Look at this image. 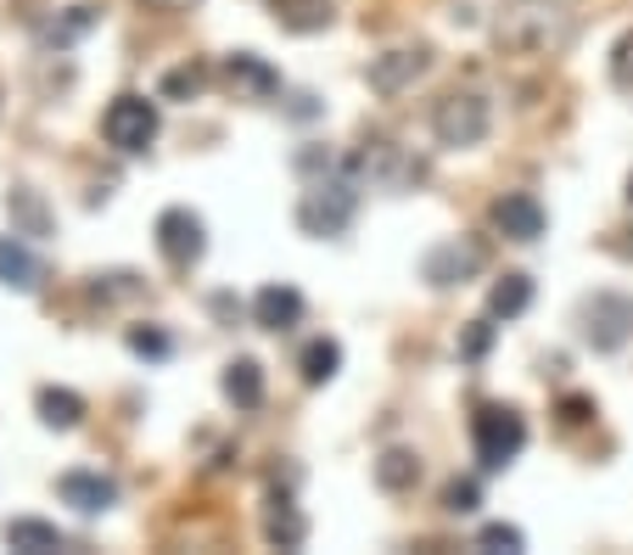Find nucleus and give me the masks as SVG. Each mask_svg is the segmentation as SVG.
Here are the masks:
<instances>
[{"label": "nucleus", "mask_w": 633, "mask_h": 555, "mask_svg": "<svg viewBox=\"0 0 633 555\" xmlns=\"http://www.w3.org/2000/svg\"><path fill=\"white\" fill-rule=\"evenodd\" d=\"M494 40L510 56H561L578 40V12L567 0H505L494 18Z\"/></svg>", "instance_id": "obj_1"}, {"label": "nucleus", "mask_w": 633, "mask_h": 555, "mask_svg": "<svg viewBox=\"0 0 633 555\" xmlns=\"http://www.w3.org/2000/svg\"><path fill=\"white\" fill-rule=\"evenodd\" d=\"M353 214H359V179H353V174H336V179L309 185L303 203H298V225H303V236H320V241L342 236V230L353 225Z\"/></svg>", "instance_id": "obj_2"}, {"label": "nucleus", "mask_w": 633, "mask_h": 555, "mask_svg": "<svg viewBox=\"0 0 633 555\" xmlns=\"http://www.w3.org/2000/svg\"><path fill=\"white\" fill-rule=\"evenodd\" d=\"M488 124H494V113H488V102L477 96V90H448V96L432 107V135H437V146H448V152L482 146V141H488Z\"/></svg>", "instance_id": "obj_3"}, {"label": "nucleus", "mask_w": 633, "mask_h": 555, "mask_svg": "<svg viewBox=\"0 0 633 555\" xmlns=\"http://www.w3.org/2000/svg\"><path fill=\"white\" fill-rule=\"evenodd\" d=\"M471 443H477L482 472H505L510 460L527 449V421H521V410H510V404H482V410L471 415Z\"/></svg>", "instance_id": "obj_4"}, {"label": "nucleus", "mask_w": 633, "mask_h": 555, "mask_svg": "<svg viewBox=\"0 0 633 555\" xmlns=\"http://www.w3.org/2000/svg\"><path fill=\"white\" fill-rule=\"evenodd\" d=\"M578 331L594 353H616L633 342V298L627 292H594L578 309Z\"/></svg>", "instance_id": "obj_5"}, {"label": "nucleus", "mask_w": 633, "mask_h": 555, "mask_svg": "<svg viewBox=\"0 0 633 555\" xmlns=\"http://www.w3.org/2000/svg\"><path fill=\"white\" fill-rule=\"evenodd\" d=\"M102 135H107V146L124 152V157L146 152V146L157 141V102H146V96H118V102L102 113Z\"/></svg>", "instance_id": "obj_6"}, {"label": "nucleus", "mask_w": 633, "mask_h": 555, "mask_svg": "<svg viewBox=\"0 0 633 555\" xmlns=\"http://www.w3.org/2000/svg\"><path fill=\"white\" fill-rule=\"evenodd\" d=\"M157 253H163L174 269H191V264L208 253V230H203V219H197L191 208H168V214L157 219Z\"/></svg>", "instance_id": "obj_7"}, {"label": "nucleus", "mask_w": 633, "mask_h": 555, "mask_svg": "<svg viewBox=\"0 0 633 555\" xmlns=\"http://www.w3.org/2000/svg\"><path fill=\"white\" fill-rule=\"evenodd\" d=\"M426 68H432V45H426V40H415V45H398V51L376 56L365 79H371L376 96H404V90H409Z\"/></svg>", "instance_id": "obj_8"}, {"label": "nucleus", "mask_w": 633, "mask_h": 555, "mask_svg": "<svg viewBox=\"0 0 633 555\" xmlns=\"http://www.w3.org/2000/svg\"><path fill=\"white\" fill-rule=\"evenodd\" d=\"M482 264H488L482 241H437V247L426 253L421 275H426L432 287H460V281H471Z\"/></svg>", "instance_id": "obj_9"}, {"label": "nucleus", "mask_w": 633, "mask_h": 555, "mask_svg": "<svg viewBox=\"0 0 633 555\" xmlns=\"http://www.w3.org/2000/svg\"><path fill=\"white\" fill-rule=\"evenodd\" d=\"M347 174L353 179H371V185H404L421 174V163H409L393 141H365L353 157H347Z\"/></svg>", "instance_id": "obj_10"}, {"label": "nucleus", "mask_w": 633, "mask_h": 555, "mask_svg": "<svg viewBox=\"0 0 633 555\" xmlns=\"http://www.w3.org/2000/svg\"><path fill=\"white\" fill-rule=\"evenodd\" d=\"M488 219H494V230L505 236V241H538L544 236V203L538 197H527V192H505V197H494V208H488Z\"/></svg>", "instance_id": "obj_11"}, {"label": "nucleus", "mask_w": 633, "mask_h": 555, "mask_svg": "<svg viewBox=\"0 0 633 555\" xmlns=\"http://www.w3.org/2000/svg\"><path fill=\"white\" fill-rule=\"evenodd\" d=\"M56 494H62V505H73L79 516H102V511L118 505V483L102 477V472H68V477L56 483Z\"/></svg>", "instance_id": "obj_12"}, {"label": "nucleus", "mask_w": 633, "mask_h": 555, "mask_svg": "<svg viewBox=\"0 0 633 555\" xmlns=\"http://www.w3.org/2000/svg\"><path fill=\"white\" fill-rule=\"evenodd\" d=\"M225 79H230L236 96H247V102H269V96L281 90V73L269 68L263 56H252V51H236V56L225 62Z\"/></svg>", "instance_id": "obj_13"}, {"label": "nucleus", "mask_w": 633, "mask_h": 555, "mask_svg": "<svg viewBox=\"0 0 633 555\" xmlns=\"http://www.w3.org/2000/svg\"><path fill=\"white\" fill-rule=\"evenodd\" d=\"M0 287H12V292H40L45 287V264L12 236H0Z\"/></svg>", "instance_id": "obj_14"}, {"label": "nucleus", "mask_w": 633, "mask_h": 555, "mask_svg": "<svg viewBox=\"0 0 633 555\" xmlns=\"http://www.w3.org/2000/svg\"><path fill=\"white\" fill-rule=\"evenodd\" d=\"M252 320H258L263 331H292V326L303 320V292H298V287H287V281L263 287V292L252 298Z\"/></svg>", "instance_id": "obj_15"}, {"label": "nucleus", "mask_w": 633, "mask_h": 555, "mask_svg": "<svg viewBox=\"0 0 633 555\" xmlns=\"http://www.w3.org/2000/svg\"><path fill=\"white\" fill-rule=\"evenodd\" d=\"M376 483H382L387 494L415 489V483H421V454H415V449H382V460H376Z\"/></svg>", "instance_id": "obj_16"}, {"label": "nucleus", "mask_w": 633, "mask_h": 555, "mask_svg": "<svg viewBox=\"0 0 633 555\" xmlns=\"http://www.w3.org/2000/svg\"><path fill=\"white\" fill-rule=\"evenodd\" d=\"M225 399L236 410H258L263 404V370H258V359H236L225 370Z\"/></svg>", "instance_id": "obj_17"}, {"label": "nucleus", "mask_w": 633, "mask_h": 555, "mask_svg": "<svg viewBox=\"0 0 633 555\" xmlns=\"http://www.w3.org/2000/svg\"><path fill=\"white\" fill-rule=\"evenodd\" d=\"M7 214H12L18 236H51V208L40 203V192H29V185H18V192L7 197Z\"/></svg>", "instance_id": "obj_18"}, {"label": "nucleus", "mask_w": 633, "mask_h": 555, "mask_svg": "<svg viewBox=\"0 0 633 555\" xmlns=\"http://www.w3.org/2000/svg\"><path fill=\"white\" fill-rule=\"evenodd\" d=\"M527 304H532V281H527V275H516V269L499 275V281L488 287V315L494 320H516Z\"/></svg>", "instance_id": "obj_19"}, {"label": "nucleus", "mask_w": 633, "mask_h": 555, "mask_svg": "<svg viewBox=\"0 0 633 555\" xmlns=\"http://www.w3.org/2000/svg\"><path fill=\"white\" fill-rule=\"evenodd\" d=\"M276 23L292 34H320L331 23V0H276Z\"/></svg>", "instance_id": "obj_20"}, {"label": "nucleus", "mask_w": 633, "mask_h": 555, "mask_svg": "<svg viewBox=\"0 0 633 555\" xmlns=\"http://www.w3.org/2000/svg\"><path fill=\"white\" fill-rule=\"evenodd\" d=\"M263 538L281 544V549H298L309 538V522L292 511V500H269V516H263Z\"/></svg>", "instance_id": "obj_21"}, {"label": "nucleus", "mask_w": 633, "mask_h": 555, "mask_svg": "<svg viewBox=\"0 0 633 555\" xmlns=\"http://www.w3.org/2000/svg\"><path fill=\"white\" fill-rule=\"evenodd\" d=\"M0 538H7L12 549H62L68 544L51 522H34V516H12L7 527H0Z\"/></svg>", "instance_id": "obj_22"}, {"label": "nucleus", "mask_w": 633, "mask_h": 555, "mask_svg": "<svg viewBox=\"0 0 633 555\" xmlns=\"http://www.w3.org/2000/svg\"><path fill=\"white\" fill-rule=\"evenodd\" d=\"M40 421L45 426H62V432H73L79 421H84V399L79 393H68V388H40Z\"/></svg>", "instance_id": "obj_23"}, {"label": "nucleus", "mask_w": 633, "mask_h": 555, "mask_svg": "<svg viewBox=\"0 0 633 555\" xmlns=\"http://www.w3.org/2000/svg\"><path fill=\"white\" fill-rule=\"evenodd\" d=\"M336 364H342V348H336L331 337H314V342L303 348V382H309V388H325V382L336 377Z\"/></svg>", "instance_id": "obj_24"}, {"label": "nucleus", "mask_w": 633, "mask_h": 555, "mask_svg": "<svg viewBox=\"0 0 633 555\" xmlns=\"http://www.w3.org/2000/svg\"><path fill=\"white\" fill-rule=\"evenodd\" d=\"M611 79H616V90L622 96H633V29L616 40V51H611Z\"/></svg>", "instance_id": "obj_25"}, {"label": "nucleus", "mask_w": 633, "mask_h": 555, "mask_svg": "<svg viewBox=\"0 0 633 555\" xmlns=\"http://www.w3.org/2000/svg\"><path fill=\"white\" fill-rule=\"evenodd\" d=\"M443 505H448V511H455V516H471V511L482 505V489H477L471 477H466V483H448V494H443Z\"/></svg>", "instance_id": "obj_26"}, {"label": "nucleus", "mask_w": 633, "mask_h": 555, "mask_svg": "<svg viewBox=\"0 0 633 555\" xmlns=\"http://www.w3.org/2000/svg\"><path fill=\"white\" fill-rule=\"evenodd\" d=\"M477 549H521V527H505V522H488L477 533Z\"/></svg>", "instance_id": "obj_27"}, {"label": "nucleus", "mask_w": 633, "mask_h": 555, "mask_svg": "<svg viewBox=\"0 0 633 555\" xmlns=\"http://www.w3.org/2000/svg\"><path fill=\"white\" fill-rule=\"evenodd\" d=\"M494 348V320H477L466 337H460V359H482Z\"/></svg>", "instance_id": "obj_28"}, {"label": "nucleus", "mask_w": 633, "mask_h": 555, "mask_svg": "<svg viewBox=\"0 0 633 555\" xmlns=\"http://www.w3.org/2000/svg\"><path fill=\"white\" fill-rule=\"evenodd\" d=\"M197 84H203V68H174L163 79V96H197Z\"/></svg>", "instance_id": "obj_29"}, {"label": "nucleus", "mask_w": 633, "mask_h": 555, "mask_svg": "<svg viewBox=\"0 0 633 555\" xmlns=\"http://www.w3.org/2000/svg\"><path fill=\"white\" fill-rule=\"evenodd\" d=\"M129 348H135V353H146V359H163V353H168V337H163V331H152V326H135V331H129Z\"/></svg>", "instance_id": "obj_30"}, {"label": "nucleus", "mask_w": 633, "mask_h": 555, "mask_svg": "<svg viewBox=\"0 0 633 555\" xmlns=\"http://www.w3.org/2000/svg\"><path fill=\"white\" fill-rule=\"evenodd\" d=\"M146 12H168V18H179V12H197L203 0H141Z\"/></svg>", "instance_id": "obj_31"}, {"label": "nucleus", "mask_w": 633, "mask_h": 555, "mask_svg": "<svg viewBox=\"0 0 633 555\" xmlns=\"http://www.w3.org/2000/svg\"><path fill=\"white\" fill-rule=\"evenodd\" d=\"M561 415L578 426V421H589V415H594V404H589V399H567V404H561Z\"/></svg>", "instance_id": "obj_32"}, {"label": "nucleus", "mask_w": 633, "mask_h": 555, "mask_svg": "<svg viewBox=\"0 0 633 555\" xmlns=\"http://www.w3.org/2000/svg\"><path fill=\"white\" fill-rule=\"evenodd\" d=\"M627 236H633V230H627ZM605 247H611V253H622V258H633V241H605Z\"/></svg>", "instance_id": "obj_33"}, {"label": "nucleus", "mask_w": 633, "mask_h": 555, "mask_svg": "<svg viewBox=\"0 0 633 555\" xmlns=\"http://www.w3.org/2000/svg\"><path fill=\"white\" fill-rule=\"evenodd\" d=\"M627 203H633V179H627Z\"/></svg>", "instance_id": "obj_34"}]
</instances>
